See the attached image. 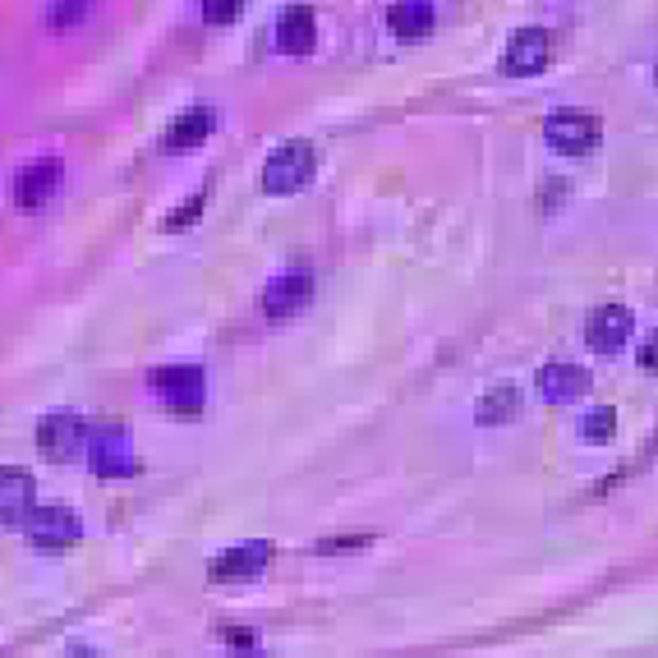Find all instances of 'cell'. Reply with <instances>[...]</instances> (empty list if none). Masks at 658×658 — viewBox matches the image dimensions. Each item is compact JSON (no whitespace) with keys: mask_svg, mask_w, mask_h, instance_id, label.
<instances>
[{"mask_svg":"<svg viewBox=\"0 0 658 658\" xmlns=\"http://www.w3.org/2000/svg\"><path fill=\"white\" fill-rule=\"evenodd\" d=\"M88 460L92 469H98L102 479H130L134 475V443H130V428H120V424H102V428H92L88 433Z\"/></svg>","mask_w":658,"mask_h":658,"instance_id":"6da1fadb","label":"cell"},{"mask_svg":"<svg viewBox=\"0 0 658 658\" xmlns=\"http://www.w3.org/2000/svg\"><path fill=\"white\" fill-rule=\"evenodd\" d=\"M313 166H318V156H313L308 143H286L267 156L263 166V190L267 194H295L313 180Z\"/></svg>","mask_w":658,"mask_h":658,"instance_id":"7a4b0ae2","label":"cell"},{"mask_svg":"<svg viewBox=\"0 0 658 658\" xmlns=\"http://www.w3.org/2000/svg\"><path fill=\"white\" fill-rule=\"evenodd\" d=\"M23 529H28V544H33L38 553H65V548L79 544L83 520L70 507H42V512H28Z\"/></svg>","mask_w":658,"mask_h":658,"instance_id":"3957f363","label":"cell"},{"mask_svg":"<svg viewBox=\"0 0 658 658\" xmlns=\"http://www.w3.org/2000/svg\"><path fill=\"white\" fill-rule=\"evenodd\" d=\"M148 387L162 396L171 411H199L203 396H207V378H203V368L199 364H166V368H156Z\"/></svg>","mask_w":658,"mask_h":658,"instance_id":"277c9868","label":"cell"},{"mask_svg":"<svg viewBox=\"0 0 658 658\" xmlns=\"http://www.w3.org/2000/svg\"><path fill=\"white\" fill-rule=\"evenodd\" d=\"M631 332H636L631 308L599 304V308H589V318H585V346H589L594 355H617L626 341H631Z\"/></svg>","mask_w":658,"mask_h":658,"instance_id":"5b68a950","label":"cell"},{"mask_svg":"<svg viewBox=\"0 0 658 658\" xmlns=\"http://www.w3.org/2000/svg\"><path fill=\"white\" fill-rule=\"evenodd\" d=\"M83 443H88V428H83V419L70 415V411L47 415V419L38 424V452H42L47 460H55V465L74 460V456L83 452Z\"/></svg>","mask_w":658,"mask_h":658,"instance_id":"8992f818","label":"cell"},{"mask_svg":"<svg viewBox=\"0 0 658 658\" xmlns=\"http://www.w3.org/2000/svg\"><path fill=\"white\" fill-rule=\"evenodd\" d=\"M544 139L553 152H567V156H580L599 143V120L594 115H580V111H553L544 120Z\"/></svg>","mask_w":658,"mask_h":658,"instance_id":"52a82bcc","label":"cell"},{"mask_svg":"<svg viewBox=\"0 0 658 658\" xmlns=\"http://www.w3.org/2000/svg\"><path fill=\"white\" fill-rule=\"evenodd\" d=\"M548 60H553L548 28H520V33L507 42V51H503V74H512V79L539 74V70H548Z\"/></svg>","mask_w":658,"mask_h":658,"instance_id":"ba28073f","label":"cell"},{"mask_svg":"<svg viewBox=\"0 0 658 658\" xmlns=\"http://www.w3.org/2000/svg\"><path fill=\"white\" fill-rule=\"evenodd\" d=\"M33 475L19 465H0V525H19L33 512Z\"/></svg>","mask_w":658,"mask_h":658,"instance_id":"9c48e42d","label":"cell"},{"mask_svg":"<svg viewBox=\"0 0 658 658\" xmlns=\"http://www.w3.org/2000/svg\"><path fill=\"white\" fill-rule=\"evenodd\" d=\"M267 561H272V544L267 539H254V544L226 548L207 571H212V580H244V576H263Z\"/></svg>","mask_w":658,"mask_h":658,"instance_id":"30bf717a","label":"cell"},{"mask_svg":"<svg viewBox=\"0 0 658 658\" xmlns=\"http://www.w3.org/2000/svg\"><path fill=\"white\" fill-rule=\"evenodd\" d=\"M535 387H539L544 401H580L594 387V378H589V368H580V364H544L535 373Z\"/></svg>","mask_w":658,"mask_h":658,"instance_id":"8fae6325","label":"cell"},{"mask_svg":"<svg viewBox=\"0 0 658 658\" xmlns=\"http://www.w3.org/2000/svg\"><path fill=\"white\" fill-rule=\"evenodd\" d=\"M60 175H65V166H60L55 156H42V162L23 166L19 180H14V203H19V207H42V203L55 194Z\"/></svg>","mask_w":658,"mask_h":658,"instance_id":"7c38bea8","label":"cell"},{"mask_svg":"<svg viewBox=\"0 0 658 658\" xmlns=\"http://www.w3.org/2000/svg\"><path fill=\"white\" fill-rule=\"evenodd\" d=\"M308 295H313L308 272H286V276H276L272 286H267L263 313H267V318H295V313L308 304Z\"/></svg>","mask_w":658,"mask_h":658,"instance_id":"4fadbf2b","label":"cell"},{"mask_svg":"<svg viewBox=\"0 0 658 658\" xmlns=\"http://www.w3.org/2000/svg\"><path fill=\"white\" fill-rule=\"evenodd\" d=\"M313 38H318V19H313L308 6H286L276 19V51L286 55H304L313 51Z\"/></svg>","mask_w":658,"mask_h":658,"instance_id":"5bb4252c","label":"cell"},{"mask_svg":"<svg viewBox=\"0 0 658 658\" xmlns=\"http://www.w3.org/2000/svg\"><path fill=\"white\" fill-rule=\"evenodd\" d=\"M212 124H216L212 107H194V111H184V115H175V120H171V130H166L162 148H166V152H190V148H199V143L212 134Z\"/></svg>","mask_w":658,"mask_h":658,"instance_id":"9a60e30c","label":"cell"},{"mask_svg":"<svg viewBox=\"0 0 658 658\" xmlns=\"http://www.w3.org/2000/svg\"><path fill=\"white\" fill-rule=\"evenodd\" d=\"M520 411H525V396H520V387L503 383V387H493V392H484V396H479V405H475V419H479L484 428H497V424H512V419H520Z\"/></svg>","mask_w":658,"mask_h":658,"instance_id":"2e32d148","label":"cell"},{"mask_svg":"<svg viewBox=\"0 0 658 658\" xmlns=\"http://www.w3.org/2000/svg\"><path fill=\"white\" fill-rule=\"evenodd\" d=\"M387 28L396 38L415 42V38L433 33V6H424V0H401V6H387Z\"/></svg>","mask_w":658,"mask_h":658,"instance_id":"e0dca14e","label":"cell"},{"mask_svg":"<svg viewBox=\"0 0 658 658\" xmlns=\"http://www.w3.org/2000/svg\"><path fill=\"white\" fill-rule=\"evenodd\" d=\"M580 433H585V443H608V437L617 433V411L613 405H594V411L585 415V424H580Z\"/></svg>","mask_w":658,"mask_h":658,"instance_id":"ac0fdd59","label":"cell"},{"mask_svg":"<svg viewBox=\"0 0 658 658\" xmlns=\"http://www.w3.org/2000/svg\"><path fill=\"white\" fill-rule=\"evenodd\" d=\"M203 203H207V194H203V190H199L194 199H184V203L166 216V231H184V226H194V216L203 212Z\"/></svg>","mask_w":658,"mask_h":658,"instance_id":"d6986e66","label":"cell"},{"mask_svg":"<svg viewBox=\"0 0 658 658\" xmlns=\"http://www.w3.org/2000/svg\"><path fill=\"white\" fill-rule=\"evenodd\" d=\"M368 544H373V535H346V539H318V544H313V553L332 557V553H360Z\"/></svg>","mask_w":658,"mask_h":658,"instance_id":"ffe728a7","label":"cell"},{"mask_svg":"<svg viewBox=\"0 0 658 658\" xmlns=\"http://www.w3.org/2000/svg\"><path fill=\"white\" fill-rule=\"evenodd\" d=\"M240 14H244L240 0H207V6H203V19L207 23H235Z\"/></svg>","mask_w":658,"mask_h":658,"instance_id":"44dd1931","label":"cell"},{"mask_svg":"<svg viewBox=\"0 0 658 658\" xmlns=\"http://www.w3.org/2000/svg\"><path fill=\"white\" fill-rule=\"evenodd\" d=\"M47 19H51V28H70V23L88 19V6H51Z\"/></svg>","mask_w":658,"mask_h":658,"instance_id":"7402d4cb","label":"cell"},{"mask_svg":"<svg viewBox=\"0 0 658 658\" xmlns=\"http://www.w3.org/2000/svg\"><path fill=\"white\" fill-rule=\"evenodd\" d=\"M640 368H649V373H658V327L640 341Z\"/></svg>","mask_w":658,"mask_h":658,"instance_id":"603a6c76","label":"cell"},{"mask_svg":"<svg viewBox=\"0 0 658 658\" xmlns=\"http://www.w3.org/2000/svg\"><path fill=\"white\" fill-rule=\"evenodd\" d=\"M231 645H254V636H249V631H235V626H226V631H222Z\"/></svg>","mask_w":658,"mask_h":658,"instance_id":"cb8c5ba5","label":"cell"},{"mask_svg":"<svg viewBox=\"0 0 658 658\" xmlns=\"http://www.w3.org/2000/svg\"><path fill=\"white\" fill-rule=\"evenodd\" d=\"M65 658H92V654H88V649H70Z\"/></svg>","mask_w":658,"mask_h":658,"instance_id":"d4e9b609","label":"cell"},{"mask_svg":"<svg viewBox=\"0 0 658 658\" xmlns=\"http://www.w3.org/2000/svg\"><path fill=\"white\" fill-rule=\"evenodd\" d=\"M231 658H263V654H231Z\"/></svg>","mask_w":658,"mask_h":658,"instance_id":"484cf974","label":"cell"},{"mask_svg":"<svg viewBox=\"0 0 658 658\" xmlns=\"http://www.w3.org/2000/svg\"><path fill=\"white\" fill-rule=\"evenodd\" d=\"M654 79H658V70H654Z\"/></svg>","mask_w":658,"mask_h":658,"instance_id":"4316f807","label":"cell"}]
</instances>
